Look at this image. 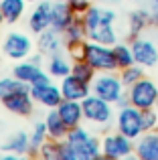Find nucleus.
Instances as JSON below:
<instances>
[{"label": "nucleus", "instance_id": "obj_27", "mask_svg": "<svg viewBox=\"0 0 158 160\" xmlns=\"http://www.w3.org/2000/svg\"><path fill=\"white\" fill-rule=\"evenodd\" d=\"M28 87L31 85H27L24 81L16 79L14 75H10V77H0V102L10 98V95H14V93H18V91L28 89Z\"/></svg>", "mask_w": 158, "mask_h": 160}, {"label": "nucleus", "instance_id": "obj_5", "mask_svg": "<svg viewBox=\"0 0 158 160\" xmlns=\"http://www.w3.org/2000/svg\"><path fill=\"white\" fill-rule=\"evenodd\" d=\"M128 98H130L132 106H136L138 109L156 108L158 106V83L144 75L134 85L128 87Z\"/></svg>", "mask_w": 158, "mask_h": 160}, {"label": "nucleus", "instance_id": "obj_6", "mask_svg": "<svg viewBox=\"0 0 158 160\" xmlns=\"http://www.w3.org/2000/svg\"><path fill=\"white\" fill-rule=\"evenodd\" d=\"M101 156L110 160L118 158H130L136 156L134 154V140L128 136H124L122 132H107L101 138Z\"/></svg>", "mask_w": 158, "mask_h": 160}, {"label": "nucleus", "instance_id": "obj_39", "mask_svg": "<svg viewBox=\"0 0 158 160\" xmlns=\"http://www.w3.org/2000/svg\"><path fill=\"white\" fill-rule=\"evenodd\" d=\"M2 22H4V16H2V12H0V27H2Z\"/></svg>", "mask_w": 158, "mask_h": 160}, {"label": "nucleus", "instance_id": "obj_32", "mask_svg": "<svg viewBox=\"0 0 158 160\" xmlns=\"http://www.w3.org/2000/svg\"><path fill=\"white\" fill-rule=\"evenodd\" d=\"M39 156L45 160H59V140L49 138L39 150Z\"/></svg>", "mask_w": 158, "mask_h": 160}, {"label": "nucleus", "instance_id": "obj_2", "mask_svg": "<svg viewBox=\"0 0 158 160\" xmlns=\"http://www.w3.org/2000/svg\"><path fill=\"white\" fill-rule=\"evenodd\" d=\"M81 106H83V118H85V122L97 126L99 130H107L116 122L114 103H110L107 99L99 98V95L89 93L81 102Z\"/></svg>", "mask_w": 158, "mask_h": 160}, {"label": "nucleus", "instance_id": "obj_10", "mask_svg": "<svg viewBox=\"0 0 158 160\" xmlns=\"http://www.w3.org/2000/svg\"><path fill=\"white\" fill-rule=\"evenodd\" d=\"M12 75L20 81H24L27 85H35V83H47L51 81V75L49 71H43V67L32 63L31 59L28 61H18L14 67H12Z\"/></svg>", "mask_w": 158, "mask_h": 160}, {"label": "nucleus", "instance_id": "obj_24", "mask_svg": "<svg viewBox=\"0 0 158 160\" xmlns=\"http://www.w3.org/2000/svg\"><path fill=\"white\" fill-rule=\"evenodd\" d=\"M71 65H73V61H69V59H65L61 53H57V55H51V57H49L47 71H49V75H51V77L63 79L65 75L71 73Z\"/></svg>", "mask_w": 158, "mask_h": 160}, {"label": "nucleus", "instance_id": "obj_40", "mask_svg": "<svg viewBox=\"0 0 158 160\" xmlns=\"http://www.w3.org/2000/svg\"><path fill=\"white\" fill-rule=\"evenodd\" d=\"M53 2H69V0H53Z\"/></svg>", "mask_w": 158, "mask_h": 160}, {"label": "nucleus", "instance_id": "obj_15", "mask_svg": "<svg viewBox=\"0 0 158 160\" xmlns=\"http://www.w3.org/2000/svg\"><path fill=\"white\" fill-rule=\"evenodd\" d=\"M134 154L140 160H158V130L144 132L134 140Z\"/></svg>", "mask_w": 158, "mask_h": 160}, {"label": "nucleus", "instance_id": "obj_29", "mask_svg": "<svg viewBox=\"0 0 158 160\" xmlns=\"http://www.w3.org/2000/svg\"><path fill=\"white\" fill-rule=\"evenodd\" d=\"M71 73L75 75L77 79H81V81L91 83V81L95 79V75H97V71H95V69H93V67H91L87 61H83V59H73Z\"/></svg>", "mask_w": 158, "mask_h": 160}, {"label": "nucleus", "instance_id": "obj_31", "mask_svg": "<svg viewBox=\"0 0 158 160\" xmlns=\"http://www.w3.org/2000/svg\"><path fill=\"white\" fill-rule=\"evenodd\" d=\"M140 116H142V128H144V132H150V130H156L158 128V109L156 108L140 109Z\"/></svg>", "mask_w": 158, "mask_h": 160}, {"label": "nucleus", "instance_id": "obj_26", "mask_svg": "<svg viewBox=\"0 0 158 160\" xmlns=\"http://www.w3.org/2000/svg\"><path fill=\"white\" fill-rule=\"evenodd\" d=\"M31 136V156H39V150L45 142L49 140V132H47V126H45V120L43 122H37L32 126V132L28 134Z\"/></svg>", "mask_w": 158, "mask_h": 160}, {"label": "nucleus", "instance_id": "obj_28", "mask_svg": "<svg viewBox=\"0 0 158 160\" xmlns=\"http://www.w3.org/2000/svg\"><path fill=\"white\" fill-rule=\"evenodd\" d=\"M114 55H116V61H118V69H124V67H130L136 63L132 45H128V43H116Z\"/></svg>", "mask_w": 158, "mask_h": 160}, {"label": "nucleus", "instance_id": "obj_16", "mask_svg": "<svg viewBox=\"0 0 158 160\" xmlns=\"http://www.w3.org/2000/svg\"><path fill=\"white\" fill-rule=\"evenodd\" d=\"M61 47H65L63 43V32L55 31V28H47L41 35H37V49L39 53H43L45 57H51L61 51Z\"/></svg>", "mask_w": 158, "mask_h": 160}, {"label": "nucleus", "instance_id": "obj_41", "mask_svg": "<svg viewBox=\"0 0 158 160\" xmlns=\"http://www.w3.org/2000/svg\"><path fill=\"white\" fill-rule=\"evenodd\" d=\"M2 128H4V124H2V120H0V132H2Z\"/></svg>", "mask_w": 158, "mask_h": 160}, {"label": "nucleus", "instance_id": "obj_35", "mask_svg": "<svg viewBox=\"0 0 158 160\" xmlns=\"http://www.w3.org/2000/svg\"><path fill=\"white\" fill-rule=\"evenodd\" d=\"M126 106H130V98H128V89H126V93H124L122 98L118 99V103H116V108H126Z\"/></svg>", "mask_w": 158, "mask_h": 160}, {"label": "nucleus", "instance_id": "obj_38", "mask_svg": "<svg viewBox=\"0 0 158 160\" xmlns=\"http://www.w3.org/2000/svg\"><path fill=\"white\" fill-rule=\"evenodd\" d=\"M150 6L154 8V10H158V0H150Z\"/></svg>", "mask_w": 158, "mask_h": 160}, {"label": "nucleus", "instance_id": "obj_7", "mask_svg": "<svg viewBox=\"0 0 158 160\" xmlns=\"http://www.w3.org/2000/svg\"><path fill=\"white\" fill-rule=\"evenodd\" d=\"M116 130L122 132L124 136L132 138V140H138L144 134L140 109L136 106H132V103L126 108H118V113H116Z\"/></svg>", "mask_w": 158, "mask_h": 160}, {"label": "nucleus", "instance_id": "obj_23", "mask_svg": "<svg viewBox=\"0 0 158 160\" xmlns=\"http://www.w3.org/2000/svg\"><path fill=\"white\" fill-rule=\"evenodd\" d=\"M27 0H0V12L4 16V22H18L27 10Z\"/></svg>", "mask_w": 158, "mask_h": 160}, {"label": "nucleus", "instance_id": "obj_18", "mask_svg": "<svg viewBox=\"0 0 158 160\" xmlns=\"http://www.w3.org/2000/svg\"><path fill=\"white\" fill-rule=\"evenodd\" d=\"M0 148H2V152H6V154L24 156V154L31 152V136H28L27 132H22V130H18V132L10 134V136L2 142Z\"/></svg>", "mask_w": 158, "mask_h": 160}, {"label": "nucleus", "instance_id": "obj_37", "mask_svg": "<svg viewBox=\"0 0 158 160\" xmlns=\"http://www.w3.org/2000/svg\"><path fill=\"white\" fill-rule=\"evenodd\" d=\"M43 57H45L43 53H37V55H31L28 59H31L32 63H37V65H43Z\"/></svg>", "mask_w": 158, "mask_h": 160}, {"label": "nucleus", "instance_id": "obj_36", "mask_svg": "<svg viewBox=\"0 0 158 160\" xmlns=\"http://www.w3.org/2000/svg\"><path fill=\"white\" fill-rule=\"evenodd\" d=\"M150 27H158V10H150Z\"/></svg>", "mask_w": 158, "mask_h": 160}, {"label": "nucleus", "instance_id": "obj_17", "mask_svg": "<svg viewBox=\"0 0 158 160\" xmlns=\"http://www.w3.org/2000/svg\"><path fill=\"white\" fill-rule=\"evenodd\" d=\"M79 14H75V10L71 8L69 2H53L51 6V28L63 32Z\"/></svg>", "mask_w": 158, "mask_h": 160}, {"label": "nucleus", "instance_id": "obj_33", "mask_svg": "<svg viewBox=\"0 0 158 160\" xmlns=\"http://www.w3.org/2000/svg\"><path fill=\"white\" fill-rule=\"evenodd\" d=\"M59 160H77L75 158V150H73L71 142L65 138V140H59Z\"/></svg>", "mask_w": 158, "mask_h": 160}, {"label": "nucleus", "instance_id": "obj_4", "mask_svg": "<svg viewBox=\"0 0 158 160\" xmlns=\"http://www.w3.org/2000/svg\"><path fill=\"white\" fill-rule=\"evenodd\" d=\"M91 93L99 95V98L107 99L110 103L116 106L118 99L126 93V85H124L120 73H116V71H101L91 81Z\"/></svg>", "mask_w": 158, "mask_h": 160}, {"label": "nucleus", "instance_id": "obj_1", "mask_svg": "<svg viewBox=\"0 0 158 160\" xmlns=\"http://www.w3.org/2000/svg\"><path fill=\"white\" fill-rule=\"evenodd\" d=\"M73 55H75V59L87 61L97 73H101V71H120L111 45H103V43H97V41L85 39L73 51Z\"/></svg>", "mask_w": 158, "mask_h": 160}, {"label": "nucleus", "instance_id": "obj_19", "mask_svg": "<svg viewBox=\"0 0 158 160\" xmlns=\"http://www.w3.org/2000/svg\"><path fill=\"white\" fill-rule=\"evenodd\" d=\"M87 39V28H85V22H83L81 16H77L71 24L63 31V43H65V49L67 51H75L79 45Z\"/></svg>", "mask_w": 158, "mask_h": 160}, {"label": "nucleus", "instance_id": "obj_22", "mask_svg": "<svg viewBox=\"0 0 158 160\" xmlns=\"http://www.w3.org/2000/svg\"><path fill=\"white\" fill-rule=\"evenodd\" d=\"M45 126H47V132H49V138L53 140H65L69 134V126L63 122V118L59 116L57 109H49L47 116H45Z\"/></svg>", "mask_w": 158, "mask_h": 160}, {"label": "nucleus", "instance_id": "obj_30", "mask_svg": "<svg viewBox=\"0 0 158 160\" xmlns=\"http://www.w3.org/2000/svg\"><path fill=\"white\" fill-rule=\"evenodd\" d=\"M144 69H146V67L138 65V63H134V65H130V67H124V69H120V77H122L126 89H128L130 85H134L138 79L144 77Z\"/></svg>", "mask_w": 158, "mask_h": 160}, {"label": "nucleus", "instance_id": "obj_43", "mask_svg": "<svg viewBox=\"0 0 158 160\" xmlns=\"http://www.w3.org/2000/svg\"><path fill=\"white\" fill-rule=\"evenodd\" d=\"M156 108H158V106H156Z\"/></svg>", "mask_w": 158, "mask_h": 160}, {"label": "nucleus", "instance_id": "obj_34", "mask_svg": "<svg viewBox=\"0 0 158 160\" xmlns=\"http://www.w3.org/2000/svg\"><path fill=\"white\" fill-rule=\"evenodd\" d=\"M69 4H71V8L75 10V14H85L87 8L91 6V0H69Z\"/></svg>", "mask_w": 158, "mask_h": 160}, {"label": "nucleus", "instance_id": "obj_21", "mask_svg": "<svg viewBox=\"0 0 158 160\" xmlns=\"http://www.w3.org/2000/svg\"><path fill=\"white\" fill-rule=\"evenodd\" d=\"M148 27H150V10L136 8L128 14V37H130V41L140 37Z\"/></svg>", "mask_w": 158, "mask_h": 160}, {"label": "nucleus", "instance_id": "obj_20", "mask_svg": "<svg viewBox=\"0 0 158 160\" xmlns=\"http://www.w3.org/2000/svg\"><path fill=\"white\" fill-rule=\"evenodd\" d=\"M55 109L59 112V116L63 118V122L69 126V128L81 126V122L85 120V118H83V106H81V102H75V99H63V102H61Z\"/></svg>", "mask_w": 158, "mask_h": 160}, {"label": "nucleus", "instance_id": "obj_8", "mask_svg": "<svg viewBox=\"0 0 158 160\" xmlns=\"http://www.w3.org/2000/svg\"><path fill=\"white\" fill-rule=\"evenodd\" d=\"M2 53L4 57L12 59V61H22L28 59L32 53V41L28 35L18 31H10L2 41Z\"/></svg>", "mask_w": 158, "mask_h": 160}, {"label": "nucleus", "instance_id": "obj_11", "mask_svg": "<svg viewBox=\"0 0 158 160\" xmlns=\"http://www.w3.org/2000/svg\"><path fill=\"white\" fill-rule=\"evenodd\" d=\"M31 95L35 98V102L39 106L47 108V109H55L63 102V93H61V87L55 85L53 81L47 83H35L31 85Z\"/></svg>", "mask_w": 158, "mask_h": 160}, {"label": "nucleus", "instance_id": "obj_14", "mask_svg": "<svg viewBox=\"0 0 158 160\" xmlns=\"http://www.w3.org/2000/svg\"><path fill=\"white\" fill-rule=\"evenodd\" d=\"M63 99H75V102H83L87 95L91 93V83H85L81 79H77L73 73L65 75L59 83Z\"/></svg>", "mask_w": 158, "mask_h": 160}, {"label": "nucleus", "instance_id": "obj_12", "mask_svg": "<svg viewBox=\"0 0 158 160\" xmlns=\"http://www.w3.org/2000/svg\"><path fill=\"white\" fill-rule=\"evenodd\" d=\"M51 6L53 0H41L28 14V31L32 35H41L43 31L51 28Z\"/></svg>", "mask_w": 158, "mask_h": 160}, {"label": "nucleus", "instance_id": "obj_3", "mask_svg": "<svg viewBox=\"0 0 158 160\" xmlns=\"http://www.w3.org/2000/svg\"><path fill=\"white\" fill-rule=\"evenodd\" d=\"M67 140L71 142L77 160H93L101 156V140L83 126H75L69 130Z\"/></svg>", "mask_w": 158, "mask_h": 160}, {"label": "nucleus", "instance_id": "obj_42", "mask_svg": "<svg viewBox=\"0 0 158 160\" xmlns=\"http://www.w3.org/2000/svg\"><path fill=\"white\" fill-rule=\"evenodd\" d=\"M27 2H35L37 4V2H41V0H27Z\"/></svg>", "mask_w": 158, "mask_h": 160}, {"label": "nucleus", "instance_id": "obj_13", "mask_svg": "<svg viewBox=\"0 0 158 160\" xmlns=\"http://www.w3.org/2000/svg\"><path fill=\"white\" fill-rule=\"evenodd\" d=\"M35 98L31 95V87L24 91H18V93L10 95V98L2 99V106L8 109L10 113L14 116H20V118H28L32 112H35Z\"/></svg>", "mask_w": 158, "mask_h": 160}, {"label": "nucleus", "instance_id": "obj_25", "mask_svg": "<svg viewBox=\"0 0 158 160\" xmlns=\"http://www.w3.org/2000/svg\"><path fill=\"white\" fill-rule=\"evenodd\" d=\"M87 39L97 41V43H103V45H111V47H114V45L118 43V32H116L114 24H99V27L87 31Z\"/></svg>", "mask_w": 158, "mask_h": 160}, {"label": "nucleus", "instance_id": "obj_9", "mask_svg": "<svg viewBox=\"0 0 158 160\" xmlns=\"http://www.w3.org/2000/svg\"><path fill=\"white\" fill-rule=\"evenodd\" d=\"M132 51H134V59L138 65L142 67H154L158 63V45L148 37H136L130 41Z\"/></svg>", "mask_w": 158, "mask_h": 160}]
</instances>
